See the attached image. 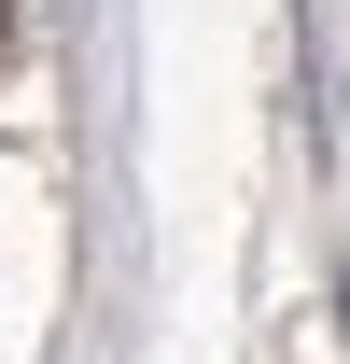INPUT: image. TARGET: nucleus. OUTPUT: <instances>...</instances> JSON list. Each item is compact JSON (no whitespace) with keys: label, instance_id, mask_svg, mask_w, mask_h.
<instances>
[{"label":"nucleus","instance_id":"f257e3e1","mask_svg":"<svg viewBox=\"0 0 350 364\" xmlns=\"http://www.w3.org/2000/svg\"><path fill=\"white\" fill-rule=\"evenodd\" d=\"M0 43H14V0H0Z\"/></svg>","mask_w":350,"mask_h":364}]
</instances>
